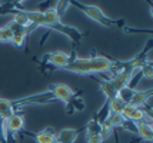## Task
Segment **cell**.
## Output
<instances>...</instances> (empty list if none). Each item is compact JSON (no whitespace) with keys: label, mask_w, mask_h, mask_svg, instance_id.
I'll list each match as a JSON object with an SVG mask.
<instances>
[{"label":"cell","mask_w":153,"mask_h":143,"mask_svg":"<svg viewBox=\"0 0 153 143\" xmlns=\"http://www.w3.org/2000/svg\"><path fill=\"white\" fill-rule=\"evenodd\" d=\"M70 4L79 7L80 10L86 14L87 17H90L92 20L97 21V23L103 24V26H106V27L113 26V24H119L120 23V21H117V20H112L110 17H107L106 14L103 13L97 6H85V4H80V3H77V1H70Z\"/></svg>","instance_id":"1"},{"label":"cell","mask_w":153,"mask_h":143,"mask_svg":"<svg viewBox=\"0 0 153 143\" xmlns=\"http://www.w3.org/2000/svg\"><path fill=\"white\" fill-rule=\"evenodd\" d=\"M120 115H122V117L125 120L132 122L134 124H137L140 122H145L147 116H150V115H147L142 107H136V106H132V104H125V107H123Z\"/></svg>","instance_id":"2"},{"label":"cell","mask_w":153,"mask_h":143,"mask_svg":"<svg viewBox=\"0 0 153 143\" xmlns=\"http://www.w3.org/2000/svg\"><path fill=\"white\" fill-rule=\"evenodd\" d=\"M50 93L53 95L54 99L62 100V102H69L74 97V92L70 86H67L65 83H57V84H52L50 87Z\"/></svg>","instance_id":"3"},{"label":"cell","mask_w":153,"mask_h":143,"mask_svg":"<svg viewBox=\"0 0 153 143\" xmlns=\"http://www.w3.org/2000/svg\"><path fill=\"white\" fill-rule=\"evenodd\" d=\"M46 57H47V61L52 66L60 67V69H65L70 63V60H72L70 55H67L65 52H53V53H49Z\"/></svg>","instance_id":"4"},{"label":"cell","mask_w":153,"mask_h":143,"mask_svg":"<svg viewBox=\"0 0 153 143\" xmlns=\"http://www.w3.org/2000/svg\"><path fill=\"white\" fill-rule=\"evenodd\" d=\"M6 129H7V133H13V135L22 132L25 129V117L16 112L14 115H12L6 120Z\"/></svg>","instance_id":"5"},{"label":"cell","mask_w":153,"mask_h":143,"mask_svg":"<svg viewBox=\"0 0 153 143\" xmlns=\"http://www.w3.org/2000/svg\"><path fill=\"white\" fill-rule=\"evenodd\" d=\"M27 136H32L36 143H59L56 139V135L50 129H45L36 132V133H26Z\"/></svg>","instance_id":"6"},{"label":"cell","mask_w":153,"mask_h":143,"mask_svg":"<svg viewBox=\"0 0 153 143\" xmlns=\"http://www.w3.org/2000/svg\"><path fill=\"white\" fill-rule=\"evenodd\" d=\"M150 96H152V89H149V90H134L133 97H132V100L129 102V104L136 106V107L145 106L146 102L150 99Z\"/></svg>","instance_id":"7"},{"label":"cell","mask_w":153,"mask_h":143,"mask_svg":"<svg viewBox=\"0 0 153 143\" xmlns=\"http://www.w3.org/2000/svg\"><path fill=\"white\" fill-rule=\"evenodd\" d=\"M16 113V106L12 100L0 97V120H7L12 115Z\"/></svg>","instance_id":"8"},{"label":"cell","mask_w":153,"mask_h":143,"mask_svg":"<svg viewBox=\"0 0 153 143\" xmlns=\"http://www.w3.org/2000/svg\"><path fill=\"white\" fill-rule=\"evenodd\" d=\"M79 136L77 129H62L56 135V139L59 143H74V140Z\"/></svg>","instance_id":"9"},{"label":"cell","mask_w":153,"mask_h":143,"mask_svg":"<svg viewBox=\"0 0 153 143\" xmlns=\"http://www.w3.org/2000/svg\"><path fill=\"white\" fill-rule=\"evenodd\" d=\"M27 19H29V23L32 27L29 29V32L34 27H46V23H45V16H43V12H26Z\"/></svg>","instance_id":"10"},{"label":"cell","mask_w":153,"mask_h":143,"mask_svg":"<svg viewBox=\"0 0 153 143\" xmlns=\"http://www.w3.org/2000/svg\"><path fill=\"white\" fill-rule=\"evenodd\" d=\"M136 133L140 136V139H143L145 142H152L153 140V129L152 124H149L146 122H140L136 124Z\"/></svg>","instance_id":"11"},{"label":"cell","mask_w":153,"mask_h":143,"mask_svg":"<svg viewBox=\"0 0 153 143\" xmlns=\"http://www.w3.org/2000/svg\"><path fill=\"white\" fill-rule=\"evenodd\" d=\"M100 92L106 96L107 100H112L117 96V90L113 87V84L110 83V80H106V82L100 83Z\"/></svg>","instance_id":"12"},{"label":"cell","mask_w":153,"mask_h":143,"mask_svg":"<svg viewBox=\"0 0 153 143\" xmlns=\"http://www.w3.org/2000/svg\"><path fill=\"white\" fill-rule=\"evenodd\" d=\"M105 122L110 126V127H123V124H125V119L122 117V115L119 113H109L106 116V119H105Z\"/></svg>","instance_id":"13"},{"label":"cell","mask_w":153,"mask_h":143,"mask_svg":"<svg viewBox=\"0 0 153 143\" xmlns=\"http://www.w3.org/2000/svg\"><path fill=\"white\" fill-rule=\"evenodd\" d=\"M14 24H17L20 27L23 29H29V19H27V14L26 12H22V10H17L13 13V20H12Z\"/></svg>","instance_id":"14"},{"label":"cell","mask_w":153,"mask_h":143,"mask_svg":"<svg viewBox=\"0 0 153 143\" xmlns=\"http://www.w3.org/2000/svg\"><path fill=\"white\" fill-rule=\"evenodd\" d=\"M133 93H134V89H132L130 86H126V87L120 89L119 92H117V96H116V97H119L125 104H129V102H130L132 97H133Z\"/></svg>","instance_id":"15"},{"label":"cell","mask_w":153,"mask_h":143,"mask_svg":"<svg viewBox=\"0 0 153 143\" xmlns=\"http://www.w3.org/2000/svg\"><path fill=\"white\" fill-rule=\"evenodd\" d=\"M86 133L87 136H90V135H102V123L97 119H92L86 126Z\"/></svg>","instance_id":"16"},{"label":"cell","mask_w":153,"mask_h":143,"mask_svg":"<svg viewBox=\"0 0 153 143\" xmlns=\"http://www.w3.org/2000/svg\"><path fill=\"white\" fill-rule=\"evenodd\" d=\"M125 107V103L120 100L119 97H114L112 100H109V110L110 113H122V110Z\"/></svg>","instance_id":"17"},{"label":"cell","mask_w":153,"mask_h":143,"mask_svg":"<svg viewBox=\"0 0 153 143\" xmlns=\"http://www.w3.org/2000/svg\"><path fill=\"white\" fill-rule=\"evenodd\" d=\"M13 39V29L10 26H4V27H0V41L3 43H12Z\"/></svg>","instance_id":"18"},{"label":"cell","mask_w":153,"mask_h":143,"mask_svg":"<svg viewBox=\"0 0 153 143\" xmlns=\"http://www.w3.org/2000/svg\"><path fill=\"white\" fill-rule=\"evenodd\" d=\"M139 73L142 75V77H145V79H152V75H153L152 63H150V61H146V63L140 67Z\"/></svg>","instance_id":"19"},{"label":"cell","mask_w":153,"mask_h":143,"mask_svg":"<svg viewBox=\"0 0 153 143\" xmlns=\"http://www.w3.org/2000/svg\"><path fill=\"white\" fill-rule=\"evenodd\" d=\"M69 6H70V1H57V3H56V6H54L53 9L56 10L57 16H59V17H62V16H63V13H65V10H66Z\"/></svg>","instance_id":"20"},{"label":"cell","mask_w":153,"mask_h":143,"mask_svg":"<svg viewBox=\"0 0 153 143\" xmlns=\"http://www.w3.org/2000/svg\"><path fill=\"white\" fill-rule=\"evenodd\" d=\"M87 143H103L102 135H90L87 136Z\"/></svg>","instance_id":"21"}]
</instances>
